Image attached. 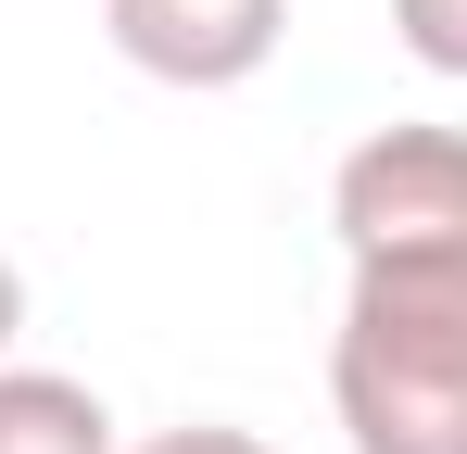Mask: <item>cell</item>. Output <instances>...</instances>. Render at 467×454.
Listing matches in <instances>:
<instances>
[{
	"instance_id": "cell-1",
	"label": "cell",
	"mask_w": 467,
	"mask_h": 454,
	"mask_svg": "<svg viewBox=\"0 0 467 454\" xmlns=\"http://www.w3.org/2000/svg\"><path fill=\"white\" fill-rule=\"evenodd\" d=\"M328 404L354 454H467V240L354 253L328 328Z\"/></svg>"
},
{
	"instance_id": "cell-2",
	"label": "cell",
	"mask_w": 467,
	"mask_h": 454,
	"mask_svg": "<svg viewBox=\"0 0 467 454\" xmlns=\"http://www.w3.org/2000/svg\"><path fill=\"white\" fill-rule=\"evenodd\" d=\"M341 253H442L467 240V127H367L328 177Z\"/></svg>"
},
{
	"instance_id": "cell-3",
	"label": "cell",
	"mask_w": 467,
	"mask_h": 454,
	"mask_svg": "<svg viewBox=\"0 0 467 454\" xmlns=\"http://www.w3.org/2000/svg\"><path fill=\"white\" fill-rule=\"evenodd\" d=\"M114 51L164 88H240V76L278 64L291 38V0H101Z\"/></svg>"
},
{
	"instance_id": "cell-4",
	"label": "cell",
	"mask_w": 467,
	"mask_h": 454,
	"mask_svg": "<svg viewBox=\"0 0 467 454\" xmlns=\"http://www.w3.org/2000/svg\"><path fill=\"white\" fill-rule=\"evenodd\" d=\"M0 454H127L114 404L64 366H0Z\"/></svg>"
},
{
	"instance_id": "cell-5",
	"label": "cell",
	"mask_w": 467,
	"mask_h": 454,
	"mask_svg": "<svg viewBox=\"0 0 467 454\" xmlns=\"http://www.w3.org/2000/svg\"><path fill=\"white\" fill-rule=\"evenodd\" d=\"M391 26H404V51H417L430 76L467 88V0H391Z\"/></svg>"
},
{
	"instance_id": "cell-6",
	"label": "cell",
	"mask_w": 467,
	"mask_h": 454,
	"mask_svg": "<svg viewBox=\"0 0 467 454\" xmlns=\"http://www.w3.org/2000/svg\"><path fill=\"white\" fill-rule=\"evenodd\" d=\"M127 454H278L265 429H228V417H190V429H152V442H127Z\"/></svg>"
},
{
	"instance_id": "cell-7",
	"label": "cell",
	"mask_w": 467,
	"mask_h": 454,
	"mask_svg": "<svg viewBox=\"0 0 467 454\" xmlns=\"http://www.w3.org/2000/svg\"><path fill=\"white\" fill-rule=\"evenodd\" d=\"M13 341H26V265L0 253V366H13Z\"/></svg>"
}]
</instances>
